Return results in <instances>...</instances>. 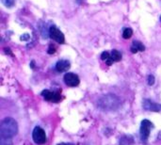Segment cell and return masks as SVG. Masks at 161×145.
Returning <instances> with one entry per match:
<instances>
[{"mask_svg": "<svg viewBox=\"0 0 161 145\" xmlns=\"http://www.w3.org/2000/svg\"><path fill=\"white\" fill-rule=\"evenodd\" d=\"M133 34V30L131 28H125L122 32V37L123 39H130Z\"/></svg>", "mask_w": 161, "mask_h": 145, "instance_id": "5bb4252c", "label": "cell"}, {"mask_svg": "<svg viewBox=\"0 0 161 145\" xmlns=\"http://www.w3.org/2000/svg\"><path fill=\"white\" fill-rule=\"evenodd\" d=\"M134 139L130 135H125L120 139V145H133Z\"/></svg>", "mask_w": 161, "mask_h": 145, "instance_id": "8fae6325", "label": "cell"}, {"mask_svg": "<svg viewBox=\"0 0 161 145\" xmlns=\"http://www.w3.org/2000/svg\"><path fill=\"white\" fill-rule=\"evenodd\" d=\"M143 108L148 111H161V104L155 103L149 99H145L143 101Z\"/></svg>", "mask_w": 161, "mask_h": 145, "instance_id": "ba28073f", "label": "cell"}, {"mask_svg": "<svg viewBox=\"0 0 161 145\" xmlns=\"http://www.w3.org/2000/svg\"><path fill=\"white\" fill-rule=\"evenodd\" d=\"M32 138L35 143L37 144H44L47 141V138L45 132L40 126H36L32 132Z\"/></svg>", "mask_w": 161, "mask_h": 145, "instance_id": "277c9868", "label": "cell"}, {"mask_svg": "<svg viewBox=\"0 0 161 145\" xmlns=\"http://www.w3.org/2000/svg\"><path fill=\"white\" fill-rule=\"evenodd\" d=\"M71 65L70 62L68 60H62L57 62L56 64V71H58L59 72H67L70 69Z\"/></svg>", "mask_w": 161, "mask_h": 145, "instance_id": "9c48e42d", "label": "cell"}, {"mask_svg": "<svg viewBox=\"0 0 161 145\" xmlns=\"http://www.w3.org/2000/svg\"><path fill=\"white\" fill-rule=\"evenodd\" d=\"M31 68H34V61H31V64H30Z\"/></svg>", "mask_w": 161, "mask_h": 145, "instance_id": "44dd1931", "label": "cell"}, {"mask_svg": "<svg viewBox=\"0 0 161 145\" xmlns=\"http://www.w3.org/2000/svg\"><path fill=\"white\" fill-rule=\"evenodd\" d=\"M58 145H73V144H70V143H60Z\"/></svg>", "mask_w": 161, "mask_h": 145, "instance_id": "ffe728a7", "label": "cell"}, {"mask_svg": "<svg viewBox=\"0 0 161 145\" xmlns=\"http://www.w3.org/2000/svg\"><path fill=\"white\" fill-rule=\"evenodd\" d=\"M153 128H154V125H153V123L150 121L143 120L141 122L139 132H140V139H141V141L143 143L147 142L149 135H150V132H151V129H153Z\"/></svg>", "mask_w": 161, "mask_h": 145, "instance_id": "3957f363", "label": "cell"}, {"mask_svg": "<svg viewBox=\"0 0 161 145\" xmlns=\"http://www.w3.org/2000/svg\"><path fill=\"white\" fill-rule=\"evenodd\" d=\"M42 95L46 101H51L53 103H58L61 99L60 92H51V90L48 89L43 90L42 93Z\"/></svg>", "mask_w": 161, "mask_h": 145, "instance_id": "8992f818", "label": "cell"}, {"mask_svg": "<svg viewBox=\"0 0 161 145\" xmlns=\"http://www.w3.org/2000/svg\"><path fill=\"white\" fill-rule=\"evenodd\" d=\"M110 55H111V58H112L113 61H115V62H118L122 60V54L118 50H112Z\"/></svg>", "mask_w": 161, "mask_h": 145, "instance_id": "4fadbf2b", "label": "cell"}, {"mask_svg": "<svg viewBox=\"0 0 161 145\" xmlns=\"http://www.w3.org/2000/svg\"><path fill=\"white\" fill-rule=\"evenodd\" d=\"M160 19H161V16H160Z\"/></svg>", "mask_w": 161, "mask_h": 145, "instance_id": "7402d4cb", "label": "cell"}, {"mask_svg": "<svg viewBox=\"0 0 161 145\" xmlns=\"http://www.w3.org/2000/svg\"><path fill=\"white\" fill-rule=\"evenodd\" d=\"M55 52H56V48L54 47L53 45H50V46H49V48H48L47 53H48V54H54Z\"/></svg>", "mask_w": 161, "mask_h": 145, "instance_id": "ac0fdd59", "label": "cell"}, {"mask_svg": "<svg viewBox=\"0 0 161 145\" xmlns=\"http://www.w3.org/2000/svg\"><path fill=\"white\" fill-rule=\"evenodd\" d=\"M4 3L7 7H12L14 4V0H4Z\"/></svg>", "mask_w": 161, "mask_h": 145, "instance_id": "2e32d148", "label": "cell"}, {"mask_svg": "<svg viewBox=\"0 0 161 145\" xmlns=\"http://www.w3.org/2000/svg\"><path fill=\"white\" fill-rule=\"evenodd\" d=\"M101 59L104 60V61H105V63L107 64V65H112V63L114 62L113 61V60H112V58H111V55L109 53V52H106V51H105V52H103L102 53V55H101Z\"/></svg>", "mask_w": 161, "mask_h": 145, "instance_id": "7c38bea8", "label": "cell"}, {"mask_svg": "<svg viewBox=\"0 0 161 145\" xmlns=\"http://www.w3.org/2000/svg\"><path fill=\"white\" fill-rule=\"evenodd\" d=\"M97 106L101 110L114 111L121 106V101L115 94H106L98 100Z\"/></svg>", "mask_w": 161, "mask_h": 145, "instance_id": "6da1fadb", "label": "cell"}, {"mask_svg": "<svg viewBox=\"0 0 161 145\" xmlns=\"http://www.w3.org/2000/svg\"><path fill=\"white\" fill-rule=\"evenodd\" d=\"M0 145H12V140L9 138H0Z\"/></svg>", "mask_w": 161, "mask_h": 145, "instance_id": "9a60e30c", "label": "cell"}, {"mask_svg": "<svg viewBox=\"0 0 161 145\" xmlns=\"http://www.w3.org/2000/svg\"><path fill=\"white\" fill-rule=\"evenodd\" d=\"M145 50V47L144 45H143L140 42L138 41H134L132 45H131V52L132 53H137L138 51L142 52V51H144Z\"/></svg>", "mask_w": 161, "mask_h": 145, "instance_id": "30bf717a", "label": "cell"}, {"mask_svg": "<svg viewBox=\"0 0 161 145\" xmlns=\"http://www.w3.org/2000/svg\"><path fill=\"white\" fill-rule=\"evenodd\" d=\"M28 38H29L28 34H24V35L22 36V37H21V40H23V41H27Z\"/></svg>", "mask_w": 161, "mask_h": 145, "instance_id": "d6986e66", "label": "cell"}, {"mask_svg": "<svg viewBox=\"0 0 161 145\" xmlns=\"http://www.w3.org/2000/svg\"><path fill=\"white\" fill-rule=\"evenodd\" d=\"M64 82L69 87H76L80 80L77 75L74 74V72H67L64 76Z\"/></svg>", "mask_w": 161, "mask_h": 145, "instance_id": "52a82bcc", "label": "cell"}, {"mask_svg": "<svg viewBox=\"0 0 161 145\" xmlns=\"http://www.w3.org/2000/svg\"><path fill=\"white\" fill-rule=\"evenodd\" d=\"M49 35L50 38L54 41H56L59 44H64L65 42V38L63 33L55 26H52L49 29Z\"/></svg>", "mask_w": 161, "mask_h": 145, "instance_id": "5b68a950", "label": "cell"}, {"mask_svg": "<svg viewBox=\"0 0 161 145\" xmlns=\"http://www.w3.org/2000/svg\"><path fill=\"white\" fill-rule=\"evenodd\" d=\"M18 131V125L14 119L6 118L2 121L0 125V138H9L11 139L16 135Z\"/></svg>", "mask_w": 161, "mask_h": 145, "instance_id": "7a4b0ae2", "label": "cell"}, {"mask_svg": "<svg viewBox=\"0 0 161 145\" xmlns=\"http://www.w3.org/2000/svg\"><path fill=\"white\" fill-rule=\"evenodd\" d=\"M154 83H155V77H154V76H149L148 77V84L150 86H152V85H154Z\"/></svg>", "mask_w": 161, "mask_h": 145, "instance_id": "e0dca14e", "label": "cell"}]
</instances>
